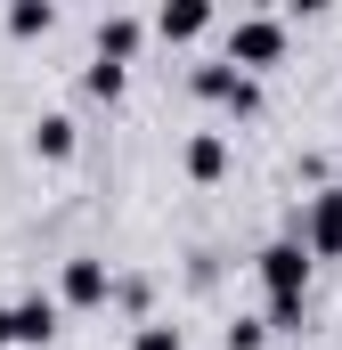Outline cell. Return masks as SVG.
<instances>
[{"label": "cell", "instance_id": "obj_1", "mask_svg": "<svg viewBox=\"0 0 342 350\" xmlns=\"http://www.w3.org/2000/svg\"><path fill=\"white\" fill-rule=\"evenodd\" d=\"M253 269H261V293H269V334H302V310H310V253L293 245V237H269L253 253Z\"/></svg>", "mask_w": 342, "mask_h": 350}, {"label": "cell", "instance_id": "obj_2", "mask_svg": "<svg viewBox=\"0 0 342 350\" xmlns=\"http://www.w3.org/2000/svg\"><path fill=\"white\" fill-rule=\"evenodd\" d=\"M220 66H237V74H269V66H285V16H237L228 25V41H220Z\"/></svg>", "mask_w": 342, "mask_h": 350}, {"label": "cell", "instance_id": "obj_3", "mask_svg": "<svg viewBox=\"0 0 342 350\" xmlns=\"http://www.w3.org/2000/svg\"><path fill=\"white\" fill-rule=\"evenodd\" d=\"M293 245L310 261H342V179H326L302 212H293Z\"/></svg>", "mask_w": 342, "mask_h": 350}, {"label": "cell", "instance_id": "obj_4", "mask_svg": "<svg viewBox=\"0 0 342 350\" xmlns=\"http://www.w3.org/2000/svg\"><path fill=\"white\" fill-rule=\"evenodd\" d=\"M106 301H114V269L98 253H74L57 269V310H106Z\"/></svg>", "mask_w": 342, "mask_h": 350}, {"label": "cell", "instance_id": "obj_5", "mask_svg": "<svg viewBox=\"0 0 342 350\" xmlns=\"http://www.w3.org/2000/svg\"><path fill=\"white\" fill-rule=\"evenodd\" d=\"M187 82H196V98H212V106H228V114H261V82L237 74V66H196Z\"/></svg>", "mask_w": 342, "mask_h": 350}, {"label": "cell", "instance_id": "obj_6", "mask_svg": "<svg viewBox=\"0 0 342 350\" xmlns=\"http://www.w3.org/2000/svg\"><path fill=\"white\" fill-rule=\"evenodd\" d=\"M155 41H171V49H187V41H204L212 33V0H171V8H155V25H147Z\"/></svg>", "mask_w": 342, "mask_h": 350}, {"label": "cell", "instance_id": "obj_7", "mask_svg": "<svg viewBox=\"0 0 342 350\" xmlns=\"http://www.w3.org/2000/svg\"><path fill=\"white\" fill-rule=\"evenodd\" d=\"M8 334L25 350H41L49 334H57V293H25V301H8Z\"/></svg>", "mask_w": 342, "mask_h": 350}, {"label": "cell", "instance_id": "obj_8", "mask_svg": "<svg viewBox=\"0 0 342 350\" xmlns=\"http://www.w3.org/2000/svg\"><path fill=\"white\" fill-rule=\"evenodd\" d=\"M179 172L196 179V187H212V179H228V139H220V131H196V139L179 147Z\"/></svg>", "mask_w": 342, "mask_h": 350}, {"label": "cell", "instance_id": "obj_9", "mask_svg": "<svg viewBox=\"0 0 342 350\" xmlns=\"http://www.w3.org/2000/svg\"><path fill=\"white\" fill-rule=\"evenodd\" d=\"M139 41H147V25H139V16H106V25H98V66H122V74H131Z\"/></svg>", "mask_w": 342, "mask_h": 350}, {"label": "cell", "instance_id": "obj_10", "mask_svg": "<svg viewBox=\"0 0 342 350\" xmlns=\"http://www.w3.org/2000/svg\"><path fill=\"white\" fill-rule=\"evenodd\" d=\"M74 147H82L74 114H41V122H33V155H41V163H74Z\"/></svg>", "mask_w": 342, "mask_h": 350}, {"label": "cell", "instance_id": "obj_11", "mask_svg": "<svg viewBox=\"0 0 342 350\" xmlns=\"http://www.w3.org/2000/svg\"><path fill=\"white\" fill-rule=\"evenodd\" d=\"M49 25H57V8H49V0H16V8H8V41H41Z\"/></svg>", "mask_w": 342, "mask_h": 350}, {"label": "cell", "instance_id": "obj_12", "mask_svg": "<svg viewBox=\"0 0 342 350\" xmlns=\"http://www.w3.org/2000/svg\"><path fill=\"white\" fill-rule=\"evenodd\" d=\"M82 90H90V98H106V106H114V98L131 90V74H122V66H98V57H90V66H82Z\"/></svg>", "mask_w": 342, "mask_h": 350}, {"label": "cell", "instance_id": "obj_13", "mask_svg": "<svg viewBox=\"0 0 342 350\" xmlns=\"http://www.w3.org/2000/svg\"><path fill=\"white\" fill-rule=\"evenodd\" d=\"M131 350H187V334H179L171 318H139V334H131Z\"/></svg>", "mask_w": 342, "mask_h": 350}, {"label": "cell", "instance_id": "obj_14", "mask_svg": "<svg viewBox=\"0 0 342 350\" xmlns=\"http://www.w3.org/2000/svg\"><path fill=\"white\" fill-rule=\"evenodd\" d=\"M220 342H228V350H269V326H261V318H237Z\"/></svg>", "mask_w": 342, "mask_h": 350}, {"label": "cell", "instance_id": "obj_15", "mask_svg": "<svg viewBox=\"0 0 342 350\" xmlns=\"http://www.w3.org/2000/svg\"><path fill=\"white\" fill-rule=\"evenodd\" d=\"M0 350H16V334H8V301H0Z\"/></svg>", "mask_w": 342, "mask_h": 350}]
</instances>
